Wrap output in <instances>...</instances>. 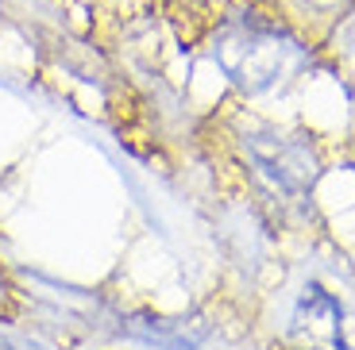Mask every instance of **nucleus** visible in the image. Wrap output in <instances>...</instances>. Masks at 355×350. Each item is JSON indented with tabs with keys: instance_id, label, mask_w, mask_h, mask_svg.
<instances>
[{
	"instance_id": "2",
	"label": "nucleus",
	"mask_w": 355,
	"mask_h": 350,
	"mask_svg": "<svg viewBox=\"0 0 355 350\" xmlns=\"http://www.w3.org/2000/svg\"><path fill=\"white\" fill-rule=\"evenodd\" d=\"M293 350H355V312L320 285H305L290 315Z\"/></svg>"
},
{
	"instance_id": "1",
	"label": "nucleus",
	"mask_w": 355,
	"mask_h": 350,
	"mask_svg": "<svg viewBox=\"0 0 355 350\" xmlns=\"http://www.w3.org/2000/svg\"><path fill=\"white\" fill-rule=\"evenodd\" d=\"M213 58L220 62V70L228 73L240 89H270L293 62V46L286 43L278 31L263 24H228L216 35V46H213Z\"/></svg>"
},
{
	"instance_id": "3",
	"label": "nucleus",
	"mask_w": 355,
	"mask_h": 350,
	"mask_svg": "<svg viewBox=\"0 0 355 350\" xmlns=\"http://www.w3.org/2000/svg\"><path fill=\"white\" fill-rule=\"evenodd\" d=\"M0 350H43V347L24 342V339H12V335H0Z\"/></svg>"
}]
</instances>
